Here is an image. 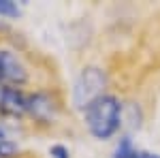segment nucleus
Here are the masks:
<instances>
[{"instance_id": "obj_1", "label": "nucleus", "mask_w": 160, "mask_h": 158, "mask_svg": "<svg viewBox=\"0 0 160 158\" xmlns=\"http://www.w3.org/2000/svg\"><path fill=\"white\" fill-rule=\"evenodd\" d=\"M86 126L96 139H109L122 126V105L111 94H102L86 109Z\"/></svg>"}, {"instance_id": "obj_2", "label": "nucleus", "mask_w": 160, "mask_h": 158, "mask_svg": "<svg viewBox=\"0 0 160 158\" xmlns=\"http://www.w3.org/2000/svg\"><path fill=\"white\" fill-rule=\"evenodd\" d=\"M105 85H107V75L98 66H86L73 88V103L75 107L86 109L90 103H94L98 96L105 94Z\"/></svg>"}, {"instance_id": "obj_3", "label": "nucleus", "mask_w": 160, "mask_h": 158, "mask_svg": "<svg viewBox=\"0 0 160 158\" xmlns=\"http://www.w3.org/2000/svg\"><path fill=\"white\" fill-rule=\"evenodd\" d=\"M0 75H2V81H9L13 85H19L28 79L26 66L17 58V54L9 49H0Z\"/></svg>"}, {"instance_id": "obj_4", "label": "nucleus", "mask_w": 160, "mask_h": 158, "mask_svg": "<svg viewBox=\"0 0 160 158\" xmlns=\"http://www.w3.org/2000/svg\"><path fill=\"white\" fill-rule=\"evenodd\" d=\"M56 111H58L56 100L45 92H37L26 98V113H30L32 118L41 122H51L56 118Z\"/></svg>"}, {"instance_id": "obj_5", "label": "nucleus", "mask_w": 160, "mask_h": 158, "mask_svg": "<svg viewBox=\"0 0 160 158\" xmlns=\"http://www.w3.org/2000/svg\"><path fill=\"white\" fill-rule=\"evenodd\" d=\"M26 94L17 88H2L0 90V109L11 113V115H22L26 113Z\"/></svg>"}, {"instance_id": "obj_6", "label": "nucleus", "mask_w": 160, "mask_h": 158, "mask_svg": "<svg viewBox=\"0 0 160 158\" xmlns=\"http://www.w3.org/2000/svg\"><path fill=\"white\" fill-rule=\"evenodd\" d=\"M132 156H135V147H132L130 137H122L118 147H115V158H132Z\"/></svg>"}, {"instance_id": "obj_7", "label": "nucleus", "mask_w": 160, "mask_h": 158, "mask_svg": "<svg viewBox=\"0 0 160 158\" xmlns=\"http://www.w3.org/2000/svg\"><path fill=\"white\" fill-rule=\"evenodd\" d=\"M19 152V147L11 139H2L0 141V158H15Z\"/></svg>"}, {"instance_id": "obj_8", "label": "nucleus", "mask_w": 160, "mask_h": 158, "mask_svg": "<svg viewBox=\"0 0 160 158\" xmlns=\"http://www.w3.org/2000/svg\"><path fill=\"white\" fill-rule=\"evenodd\" d=\"M19 7L13 0H0V17H17Z\"/></svg>"}, {"instance_id": "obj_9", "label": "nucleus", "mask_w": 160, "mask_h": 158, "mask_svg": "<svg viewBox=\"0 0 160 158\" xmlns=\"http://www.w3.org/2000/svg\"><path fill=\"white\" fill-rule=\"evenodd\" d=\"M49 154L53 158H71V156H68V150H66L64 145H51L49 147Z\"/></svg>"}, {"instance_id": "obj_10", "label": "nucleus", "mask_w": 160, "mask_h": 158, "mask_svg": "<svg viewBox=\"0 0 160 158\" xmlns=\"http://www.w3.org/2000/svg\"><path fill=\"white\" fill-rule=\"evenodd\" d=\"M132 158H160L158 154H149V152H135Z\"/></svg>"}, {"instance_id": "obj_11", "label": "nucleus", "mask_w": 160, "mask_h": 158, "mask_svg": "<svg viewBox=\"0 0 160 158\" xmlns=\"http://www.w3.org/2000/svg\"><path fill=\"white\" fill-rule=\"evenodd\" d=\"M2 139H7V135H4V128L0 126V141H2Z\"/></svg>"}, {"instance_id": "obj_12", "label": "nucleus", "mask_w": 160, "mask_h": 158, "mask_svg": "<svg viewBox=\"0 0 160 158\" xmlns=\"http://www.w3.org/2000/svg\"><path fill=\"white\" fill-rule=\"evenodd\" d=\"M0 81H2V75H0Z\"/></svg>"}]
</instances>
